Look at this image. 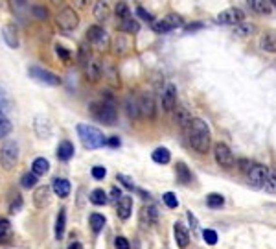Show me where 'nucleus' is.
Instances as JSON below:
<instances>
[{
	"instance_id": "f257e3e1",
	"label": "nucleus",
	"mask_w": 276,
	"mask_h": 249,
	"mask_svg": "<svg viewBox=\"0 0 276 249\" xmlns=\"http://www.w3.org/2000/svg\"><path fill=\"white\" fill-rule=\"evenodd\" d=\"M188 141L197 153H208V150L212 146V133H210V128L202 118L191 120L190 128H188Z\"/></svg>"
},
{
	"instance_id": "f03ea898",
	"label": "nucleus",
	"mask_w": 276,
	"mask_h": 249,
	"mask_svg": "<svg viewBox=\"0 0 276 249\" xmlns=\"http://www.w3.org/2000/svg\"><path fill=\"white\" fill-rule=\"evenodd\" d=\"M89 111L91 114L94 116L98 122L105 126H114L118 120V111L114 107V103H112L111 98H107V100H100V102H92L89 105Z\"/></svg>"
},
{
	"instance_id": "7ed1b4c3",
	"label": "nucleus",
	"mask_w": 276,
	"mask_h": 249,
	"mask_svg": "<svg viewBox=\"0 0 276 249\" xmlns=\"http://www.w3.org/2000/svg\"><path fill=\"white\" fill-rule=\"evenodd\" d=\"M76 131H78L81 144L85 148H89V150H98V148L107 144V137L98 128H94L91 124H78Z\"/></svg>"
},
{
	"instance_id": "20e7f679",
	"label": "nucleus",
	"mask_w": 276,
	"mask_h": 249,
	"mask_svg": "<svg viewBox=\"0 0 276 249\" xmlns=\"http://www.w3.org/2000/svg\"><path fill=\"white\" fill-rule=\"evenodd\" d=\"M19 144L15 141H6L0 148V164L4 170H13L19 163Z\"/></svg>"
},
{
	"instance_id": "39448f33",
	"label": "nucleus",
	"mask_w": 276,
	"mask_h": 249,
	"mask_svg": "<svg viewBox=\"0 0 276 249\" xmlns=\"http://www.w3.org/2000/svg\"><path fill=\"white\" fill-rule=\"evenodd\" d=\"M87 41H89L96 50H100V52H105V50H109V46H111L109 33L101 26H98V24L89 26V30H87Z\"/></svg>"
},
{
	"instance_id": "423d86ee",
	"label": "nucleus",
	"mask_w": 276,
	"mask_h": 249,
	"mask_svg": "<svg viewBox=\"0 0 276 249\" xmlns=\"http://www.w3.org/2000/svg\"><path fill=\"white\" fill-rule=\"evenodd\" d=\"M55 24H57L59 30H63V32H72L76 28L80 26V15L76 13L74 8H63V10L59 11L57 15H55Z\"/></svg>"
},
{
	"instance_id": "0eeeda50",
	"label": "nucleus",
	"mask_w": 276,
	"mask_h": 249,
	"mask_svg": "<svg viewBox=\"0 0 276 249\" xmlns=\"http://www.w3.org/2000/svg\"><path fill=\"white\" fill-rule=\"evenodd\" d=\"M28 76L39 83H44V85H50V87L61 85V78H59L57 74H53V72L43 69V67L32 65L30 69H28Z\"/></svg>"
},
{
	"instance_id": "6e6552de",
	"label": "nucleus",
	"mask_w": 276,
	"mask_h": 249,
	"mask_svg": "<svg viewBox=\"0 0 276 249\" xmlns=\"http://www.w3.org/2000/svg\"><path fill=\"white\" fill-rule=\"evenodd\" d=\"M214 157H216V163L221 168H232L236 164V157H234L232 150L223 142H218L214 146Z\"/></svg>"
},
{
	"instance_id": "1a4fd4ad",
	"label": "nucleus",
	"mask_w": 276,
	"mask_h": 249,
	"mask_svg": "<svg viewBox=\"0 0 276 249\" xmlns=\"http://www.w3.org/2000/svg\"><path fill=\"white\" fill-rule=\"evenodd\" d=\"M267 173H269V168L263 166V164H258V163H252L250 170L245 175L249 179V183L254 186V189H263L265 186V181H267Z\"/></svg>"
},
{
	"instance_id": "9d476101",
	"label": "nucleus",
	"mask_w": 276,
	"mask_h": 249,
	"mask_svg": "<svg viewBox=\"0 0 276 249\" xmlns=\"http://www.w3.org/2000/svg\"><path fill=\"white\" fill-rule=\"evenodd\" d=\"M245 21V11L239 10V8H229V10H223L216 17V22L218 24H229V26H238Z\"/></svg>"
},
{
	"instance_id": "9b49d317",
	"label": "nucleus",
	"mask_w": 276,
	"mask_h": 249,
	"mask_svg": "<svg viewBox=\"0 0 276 249\" xmlns=\"http://www.w3.org/2000/svg\"><path fill=\"white\" fill-rule=\"evenodd\" d=\"M138 103H140V114L144 118L153 120L157 114V105H155V98L149 92H144L142 96H138Z\"/></svg>"
},
{
	"instance_id": "f8f14e48",
	"label": "nucleus",
	"mask_w": 276,
	"mask_h": 249,
	"mask_svg": "<svg viewBox=\"0 0 276 249\" xmlns=\"http://www.w3.org/2000/svg\"><path fill=\"white\" fill-rule=\"evenodd\" d=\"M177 107V87L173 83H168L162 91V109L166 113H171Z\"/></svg>"
},
{
	"instance_id": "ddd939ff",
	"label": "nucleus",
	"mask_w": 276,
	"mask_h": 249,
	"mask_svg": "<svg viewBox=\"0 0 276 249\" xmlns=\"http://www.w3.org/2000/svg\"><path fill=\"white\" fill-rule=\"evenodd\" d=\"M50 201H52V189L50 186H39L35 192H33V205L37 207V209H44V207L50 205Z\"/></svg>"
},
{
	"instance_id": "4468645a",
	"label": "nucleus",
	"mask_w": 276,
	"mask_h": 249,
	"mask_svg": "<svg viewBox=\"0 0 276 249\" xmlns=\"http://www.w3.org/2000/svg\"><path fill=\"white\" fill-rule=\"evenodd\" d=\"M83 71H85V78L92 83H96L101 76H103V67H101L100 61L94 59V57H92V59L89 61L85 67H83Z\"/></svg>"
},
{
	"instance_id": "2eb2a0df",
	"label": "nucleus",
	"mask_w": 276,
	"mask_h": 249,
	"mask_svg": "<svg viewBox=\"0 0 276 249\" xmlns=\"http://www.w3.org/2000/svg\"><path fill=\"white\" fill-rule=\"evenodd\" d=\"M116 214L118 218H122V220H129L131 214H133V198L122 196V198L116 201Z\"/></svg>"
},
{
	"instance_id": "dca6fc26",
	"label": "nucleus",
	"mask_w": 276,
	"mask_h": 249,
	"mask_svg": "<svg viewBox=\"0 0 276 249\" xmlns=\"http://www.w3.org/2000/svg\"><path fill=\"white\" fill-rule=\"evenodd\" d=\"M173 234H175V242H177V245L181 249H186L188 247V244H190V231L182 225L181 222H177L175 225H173Z\"/></svg>"
},
{
	"instance_id": "f3484780",
	"label": "nucleus",
	"mask_w": 276,
	"mask_h": 249,
	"mask_svg": "<svg viewBox=\"0 0 276 249\" xmlns=\"http://www.w3.org/2000/svg\"><path fill=\"white\" fill-rule=\"evenodd\" d=\"M173 111H175V122L179 124V128L184 130V131H188V128H190V124H191V120H193V116L190 114V111H188L184 105H177Z\"/></svg>"
},
{
	"instance_id": "a211bd4d",
	"label": "nucleus",
	"mask_w": 276,
	"mask_h": 249,
	"mask_svg": "<svg viewBox=\"0 0 276 249\" xmlns=\"http://www.w3.org/2000/svg\"><path fill=\"white\" fill-rule=\"evenodd\" d=\"M2 37L10 48H19V32H17L15 24H6L2 28Z\"/></svg>"
},
{
	"instance_id": "6ab92c4d",
	"label": "nucleus",
	"mask_w": 276,
	"mask_h": 249,
	"mask_svg": "<svg viewBox=\"0 0 276 249\" xmlns=\"http://www.w3.org/2000/svg\"><path fill=\"white\" fill-rule=\"evenodd\" d=\"M35 133H37L39 139H48V137L52 135V124H50V120L46 116H35Z\"/></svg>"
},
{
	"instance_id": "aec40b11",
	"label": "nucleus",
	"mask_w": 276,
	"mask_h": 249,
	"mask_svg": "<svg viewBox=\"0 0 276 249\" xmlns=\"http://www.w3.org/2000/svg\"><path fill=\"white\" fill-rule=\"evenodd\" d=\"M76 153V148L74 144L70 141H61L57 146V152H55V155H57L59 161H63V163H66V161H70V159L74 157Z\"/></svg>"
},
{
	"instance_id": "412c9836",
	"label": "nucleus",
	"mask_w": 276,
	"mask_h": 249,
	"mask_svg": "<svg viewBox=\"0 0 276 249\" xmlns=\"http://www.w3.org/2000/svg\"><path fill=\"white\" fill-rule=\"evenodd\" d=\"M92 13H94V19L98 22H107L111 19V8H109V4H107L105 0H98L96 2Z\"/></svg>"
},
{
	"instance_id": "4be33fe9",
	"label": "nucleus",
	"mask_w": 276,
	"mask_h": 249,
	"mask_svg": "<svg viewBox=\"0 0 276 249\" xmlns=\"http://www.w3.org/2000/svg\"><path fill=\"white\" fill-rule=\"evenodd\" d=\"M52 190L55 192V196H59V198H66V196L72 192V184H70L68 179L55 177L52 183Z\"/></svg>"
},
{
	"instance_id": "5701e85b",
	"label": "nucleus",
	"mask_w": 276,
	"mask_h": 249,
	"mask_svg": "<svg viewBox=\"0 0 276 249\" xmlns=\"http://www.w3.org/2000/svg\"><path fill=\"white\" fill-rule=\"evenodd\" d=\"M175 175H177V181L182 184H190L191 179H193L191 170L188 168V164L182 163V161H179V163L175 164Z\"/></svg>"
},
{
	"instance_id": "b1692460",
	"label": "nucleus",
	"mask_w": 276,
	"mask_h": 249,
	"mask_svg": "<svg viewBox=\"0 0 276 249\" xmlns=\"http://www.w3.org/2000/svg\"><path fill=\"white\" fill-rule=\"evenodd\" d=\"M260 48L263 50V52H269V54H276V32L274 30L261 35Z\"/></svg>"
},
{
	"instance_id": "393cba45",
	"label": "nucleus",
	"mask_w": 276,
	"mask_h": 249,
	"mask_svg": "<svg viewBox=\"0 0 276 249\" xmlns=\"http://www.w3.org/2000/svg\"><path fill=\"white\" fill-rule=\"evenodd\" d=\"M247 6L258 15H269L272 11V6L269 0H247Z\"/></svg>"
},
{
	"instance_id": "a878e982",
	"label": "nucleus",
	"mask_w": 276,
	"mask_h": 249,
	"mask_svg": "<svg viewBox=\"0 0 276 249\" xmlns=\"http://www.w3.org/2000/svg\"><path fill=\"white\" fill-rule=\"evenodd\" d=\"M125 113H127L129 118L138 120L142 114H140V103H138V96H127L125 100Z\"/></svg>"
},
{
	"instance_id": "bb28decb",
	"label": "nucleus",
	"mask_w": 276,
	"mask_h": 249,
	"mask_svg": "<svg viewBox=\"0 0 276 249\" xmlns=\"http://www.w3.org/2000/svg\"><path fill=\"white\" fill-rule=\"evenodd\" d=\"M64 227H66V209H61V211L57 212V218H55V229H53L55 240H63Z\"/></svg>"
},
{
	"instance_id": "cd10ccee",
	"label": "nucleus",
	"mask_w": 276,
	"mask_h": 249,
	"mask_svg": "<svg viewBox=\"0 0 276 249\" xmlns=\"http://www.w3.org/2000/svg\"><path fill=\"white\" fill-rule=\"evenodd\" d=\"M151 159H153V163H157V164H168L171 161V153L168 148L160 146V148H157V150H153Z\"/></svg>"
},
{
	"instance_id": "c85d7f7f",
	"label": "nucleus",
	"mask_w": 276,
	"mask_h": 249,
	"mask_svg": "<svg viewBox=\"0 0 276 249\" xmlns=\"http://www.w3.org/2000/svg\"><path fill=\"white\" fill-rule=\"evenodd\" d=\"M105 216L100 214V212H92L91 216H89V223H91V229L94 233H101L103 227H105Z\"/></svg>"
},
{
	"instance_id": "c756f323",
	"label": "nucleus",
	"mask_w": 276,
	"mask_h": 249,
	"mask_svg": "<svg viewBox=\"0 0 276 249\" xmlns=\"http://www.w3.org/2000/svg\"><path fill=\"white\" fill-rule=\"evenodd\" d=\"M32 172L35 173V175H44V173H48L50 172V161L44 157H37L32 163Z\"/></svg>"
},
{
	"instance_id": "7c9ffc66",
	"label": "nucleus",
	"mask_w": 276,
	"mask_h": 249,
	"mask_svg": "<svg viewBox=\"0 0 276 249\" xmlns=\"http://www.w3.org/2000/svg\"><path fill=\"white\" fill-rule=\"evenodd\" d=\"M120 30H122L123 33L134 35V33L140 32V22H138L136 19H133V17H129V19L122 21V24H120Z\"/></svg>"
},
{
	"instance_id": "2f4dec72",
	"label": "nucleus",
	"mask_w": 276,
	"mask_h": 249,
	"mask_svg": "<svg viewBox=\"0 0 276 249\" xmlns=\"http://www.w3.org/2000/svg\"><path fill=\"white\" fill-rule=\"evenodd\" d=\"M129 48H131V43H129L127 35H118V37L114 39V54L123 55Z\"/></svg>"
},
{
	"instance_id": "473e14b6",
	"label": "nucleus",
	"mask_w": 276,
	"mask_h": 249,
	"mask_svg": "<svg viewBox=\"0 0 276 249\" xmlns=\"http://www.w3.org/2000/svg\"><path fill=\"white\" fill-rule=\"evenodd\" d=\"M142 220L144 222H148L149 225H155V223L159 222V209H157L155 205L146 207L142 212Z\"/></svg>"
},
{
	"instance_id": "72a5a7b5",
	"label": "nucleus",
	"mask_w": 276,
	"mask_h": 249,
	"mask_svg": "<svg viewBox=\"0 0 276 249\" xmlns=\"http://www.w3.org/2000/svg\"><path fill=\"white\" fill-rule=\"evenodd\" d=\"M91 59H92V55H91V46H89L87 43L80 44V50H78V63H80L81 67H85Z\"/></svg>"
},
{
	"instance_id": "f704fd0d",
	"label": "nucleus",
	"mask_w": 276,
	"mask_h": 249,
	"mask_svg": "<svg viewBox=\"0 0 276 249\" xmlns=\"http://www.w3.org/2000/svg\"><path fill=\"white\" fill-rule=\"evenodd\" d=\"M206 205L210 207V209H221V207L225 205V198L221 194L212 192V194L206 196Z\"/></svg>"
},
{
	"instance_id": "c9c22d12",
	"label": "nucleus",
	"mask_w": 276,
	"mask_h": 249,
	"mask_svg": "<svg viewBox=\"0 0 276 249\" xmlns=\"http://www.w3.org/2000/svg\"><path fill=\"white\" fill-rule=\"evenodd\" d=\"M11 122H10V118L6 116V113H2L0 111V139H6V137L10 135L11 133Z\"/></svg>"
},
{
	"instance_id": "e433bc0d",
	"label": "nucleus",
	"mask_w": 276,
	"mask_h": 249,
	"mask_svg": "<svg viewBox=\"0 0 276 249\" xmlns=\"http://www.w3.org/2000/svg\"><path fill=\"white\" fill-rule=\"evenodd\" d=\"M11 107H13V103H11L10 94L6 92V89L0 87V111H2V113H8V111H11Z\"/></svg>"
},
{
	"instance_id": "4c0bfd02",
	"label": "nucleus",
	"mask_w": 276,
	"mask_h": 249,
	"mask_svg": "<svg viewBox=\"0 0 276 249\" xmlns=\"http://www.w3.org/2000/svg\"><path fill=\"white\" fill-rule=\"evenodd\" d=\"M22 205H24V201H22V196L19 194V192L11 196V201H10V212H11V214H17V212H21Z\"/></svg>"
},
{
	"instance_id": "58836bf2",
	"label": "nucleus",
	"mask_w": 276,
	"mask_h": 249,
	"mask_svg": "<svg viewBox=\"0 0 276 249\" xmlns=\"http://www.w3.org/2000/svg\"><path fill=\"white\" fill-rule=\"evenodd\" d=\"M263 189H265L267 192H271V194H274L276 192V170L274 168H269L267 181H265V186H263Z\"/></svg>"
},
{
	"instance_id": "ea45409f",
	"label": "nucleus",
	"mask_w": 276,
	"mask_h": 249,
	"mask_svg": "<svg viewBox=\"0 0 276 249\" xmlns=\"http://www.w3.org/2000/svg\"><path fill=\"white\" fill-rule=\"evenodd\" d=\"M32 15L35 17V19H39V21H46L48 17H50V11H48V8H44V6L35 4L32 6Z\"/></svg>"
},
{
	"instance_id": "a19ab883",
	"label": "nucleus",
	"mask_w": 276,
	"mask_h": 249,
	"mask_svg": "<svg viewBox=\"0 0 276 249\" xmlns=\"http://www.w3.org/2000/svg\"><path fill=\"white\" fill-rule=\"evenodd\" d=\"M91 203L94 205H105L107 203V194L101 189H96L91 192Z\"/></svg>"
},
{
	"instance_id": "79ce46f5",
	"label": "nucleus",
	"mask_w": 276,
	"mask_h": 249,
	"mask_svg": "<svg viewBox=\"0 0 276 249\" xmlns=\"http://www.w3.org/2000/svg\"><path fill=\"white\" fill-rule=\"evenodd\" d=\"M256 28L252 26V24H238V26L234 28V35H238V37H247V35H250V33L254 32Z\"/></svg>"
},
{
	"instance_id": "37998d69",
	"label": "nucleus",
	"mask_w": 276,
	"mask_h": 249,
	"mask_svg": "<svg viewBox=\"0 0 276 249\" xmlns=\"http://www.w3.org/2000/svg\"><path fill=\"white\" fill-rule=\"evenodd\" d=\"M10 236H11V223L6 218H0V242H6Z\"/></svg>"
},
{
	"instance_id": "c03bdc74",
	"label": "nucleus",
	"mask_w": 276,
	"mask_h": 249,
	"mask_svg": "<svg viewBox=\"0 0 276 249\" xmlns=\"http://www.w3.org/2000/svg\"><path fill=\"white\" fill-rule=\"evenodd\" d=\"M114 13H116V17L122 19V21H125V19L131 17V10H129V6L125 4V2H118L116 8H114Z\"/></svg>"
},
{
	"instance_id": "a18cd8bd",
	"label": "nucleus",
	"mask_w": 276,
	"mask_h": 249,
	"mask_svg": "<svg viewBox=\"0 0 276 249\" xmlns=\"http://www.w3.org/2000/svg\"><path fill=\"white\" fill-rule=\"evenodd\" d=\"M37 181H39V175H35L33 172H28V173H24V175H22L21 184L24 186V189H32V186H35V184H37Z\"/></svg>"
},
{
	"instance_id": "49530a36",
	"label": "nucleus",
	"mask_w": 276,
	"mask_h": 249,
	"mask_svg": "<svg viewBox=\"0 0 276 249\" xmlns=\"http://www.w3.org/2000/svg\"><path fill=\"white\" fill-rule=\"evenodd\" d=\"M164 19H166V22H168V24H170V26L173 28V30L184 26V21H182V17L177 15V13H170V15H166Z\"/></svg>"
},
{
	"instance_id": "de8ad7c7",
	"label": "nucleus",
	"mask_w": 276,
	"mask_h": 249,
	"mask_svg": "<svg viewBox=\"0 0 276 249\" xmlns=\"http://www.w3.org/2000/svg\"><path fill=\"white\" fill-rule=\"evenodd\" d=\"M162 201H164V205L168 207V209H177V207H179V200H177V196L173 194V192H166V194L162 196Z\"/></svg>"
},
{
	"instance_id": "09e8293b",
	"label": "nucleus",
	"mask_w": 276,
	"mask_h": 249,
	"mask_svg": "<svg viewBox=\"0 0 276 249\" xmlns=\"http://www.w3.org/2000/svg\"><path fill=\"white\" fill-rule=\"evenodd\" d=\"M202 240H204L208 245H216L218 244V233H216L214 229H204V231H202Z\"/></svg>"
},
{
	"instance_id": "8fccbe9b",
	"label": "nucleus",
	"mask_w": 276,
	"mask_h": 249,
	"mask_svg": "<svg viewBox=\"0 0 276 249\" xmlns=\"http://www.w3.org/2000/svg\"><path fill=\"white\" fill-rule=\"evenodd\" d=\"M153 30L157 33H168V32H171L173 28H171L170 24L166 22V19H160V21H155L153 22Z\"/></svg>"
},
{
	"instance_id": "3c124183",
	"label": "nucleus",
	"mask_w": 276,
	"mask_h": 249,
	"mask_svg": "<svg viewBox=\"0 0 276 249\" xmlns=\"http://www.w3.org/2000/svg\"><path fill=\"white\" fill-rule=\"evenodd\" d=\"M55 54L59 55V59H63L64 63H68L70 57H72V54H70L68 50L64 48L63 44H55Z\"/></svg>"
},
{
	"instance_id": "603ef678",
	"label": "nucleus",
	"mask_w": 276,
	"mask_h": 249,
	"mask_svg": "<svg viewBox=\"0 0 276 249\" xmlns=\"http://www.w3.org/2000/svg\"><path fill=\"white\" fill-rule=\"evenodd\" d=\"M136 15L140 17V19H142V21H148V22H151V24H153L155 22V17L151 15V13H149V11H146L142 8V6H138L136 8Z\"/></svg>"
},
{
	"instance_id": "864d4df0",
	"label": "nucleus",
	"mask_w": 276,
	"mask_h": 249,
	"mask_svg": "<svg viewBox=\"0 0 276 249\" xmlns=\"http://www.w3.org/2000/svg\"><path fill=\"white\" fill-rule=\"evenodd\" d=\"M105 175H107V170L103 166H94V168H92V177H94L96 181L105 179Z\"/></svg>"
},
{
	"instance_id": "5fc2aeb1",
	"label": "nucleus",
	"mask_w": 276,
	"mask_h": 249,
	"mask_svg": "<svg viewBox=\"0 0 276 249\" xmlns=\"http://www.w3.org/2000/svg\"><path fill=\"white\" fill-rule=\"evenodd\" d=\"M114 245H116V249H131V244H129V240L125 236H116Z\"/></svg>"
},
{
	"instance_id": "6e6d98bb",
	"label": "nucleus",
	"mask_w": 276,
	"mask_h": 249,
	"mask_svg": "<svg viewBox=\"0 0 276 249\" xmlns=\"http://www.w3.org/2000/svg\"><path fill=\"white\" fill-rule=\"evenodd\" d=\"M72 6L78 10H87L91 6V0H72Z\"/></svg>"
},
{
	"instance_id": "4d7b16f0",
	"label": "nucleus",
	"mask_w": 276,
	"mask_h": 249,
	"mask_svg": "<svg viewBox=\"0 0 276 249\" xmlns=\"http://www.w3.org/2000/svg\"><path fill=\"white\" fill-rule=\"evenodd\" d=\"M107 78H109V82H111L112 85H120V80H118L116 72H114L112 67H109V74H107Z\"/></svg>"
},
{
	"instance_id": "13d9d810",
	"label": "nucleus",
	"mask_w": 276,
	"mask_h": 249,
	"mask_svg": "<svg viewBox=\"0 0 276 249\" xmlns=\"http://www.w3.org/2000/svg\"><path fill=\"white\" fill-rule=\"evenodd\" d=\"M118 181H122V183L125 184L127 189H134V183L127 177V175H123V173H118Z\"/></svg>"
},
{
	"instance_id": "bf43d9fd",
	"label": "nucleus",
	"mask_w": 276,
	"mask_h": 249,
	"mask_svg": "<svg viewBox=\"0 0 276 249\" xmlns=\"http://www.w3.org/2000/svg\"><path fill=\"white\" fill-rule=\"evenodd\" d=\"M120 144H122V141H120V137H109V139H107V146H111V148H120Z\"/></svg>"
},
{
	"instance_id": "052dcab7",
	"label": "nucleus",
	"mask_w": 276,
	"mask_h": 249,
	"mask_svg": "<svg viewBox=\"0 0 276 249\" xmlns=\"http://www.w3.org/2000/svg\"><path fill=\"white\" fill-rule=\"evenodd\" d=\"M111 198H112V201H114V203H116V201L120 200V198H122V190H120V189H116V186H114V189L111 190Z\"/></svg>"
},
{
	"instance_id": "680f3d73",
	"label": "nucleus",
	"mask_w": 276,
	"mask_h": 249,
	"mask_svg": "<svg viewBox=\"0 0 276 249\" xmlns=\"http://www.w3.org/2000/svg\"><path fill=\"white\" fill-rule=\"evenodd\" d=\"M202 28V22H193V24H188L186 26V32L190 33V32H195V30H201Z\"/></svg>"
},
{
	"instance_id": "e2e57ef3",
	"label": "nucleus",
	"mask_w": 276,
	"mask_h": 249,
	"mask_svg": "<svg viewBox=\"0 0 276 249\" xmlns=\"http://www.w3.org/2000/svg\"><path fill=\"white\" fill-rule=\"evenodd\" d=\"M186 216H188V220H190V223H191V229H197V225H199V223H197L195 216H193V214H191V211H188V212H186Z\"/></svg>"
},
{
	"instance_id": "0e129e2a",
	"label": "nucleus",
	"mask_w": 276,
	"mask_h": 249,
	"mask_svg": "<svg viewBox=\"0 0 276 249\" xmlns=\"http://www.w3.org/2000/svg\"><path fill=\"white\" fill-rule=\"evenodd\" d=\"M66 249H83V244H80V242H70Z\"/></svg>"
},
{
	"instance_id": "69168bd1",
	"label": "nucleus",
	"mask_w": 276,
	"mask_h": 249,
	"mask_svg": "<svg viewBox=\"0 0 276 249\" xmlns=\"http://www.w3.org/2000/svg\"><path fill=\"white\" fill-rule=\"evenodd\" d=\"M13 2H15V6H19V8L26 4V0H13Z\"/></svg>"
},
{
	"instance_id": "338daca9",
	"label": "nucleus",
	"mask_w": 276,
	"mask_h": 249,
	"mask_svg": "<svg viewBox=\"0 0 276 249\" xmlns=\"http://www.w3.org/2000/svg\"><path fill=\"white\" fill-rule=\"evenodd\" d=\"M52 4L59 6V4H63V0H52Z\"/></svg>"
},
{
	"instance_id": "774afa93",
	"label": "nucleus",
	"mask_w": 276,
	"mask_h": 249,
	"mask_svg": "<svg viewBox=\"0 0 276 249\" xmlns=\"http://www.w3.org/2000/svg\"><path fill=\"white\" fill-rule=\"evenodd\" d=\"M271 2V6H276V0H269Z\"/></svg>"
}]
</instances>
